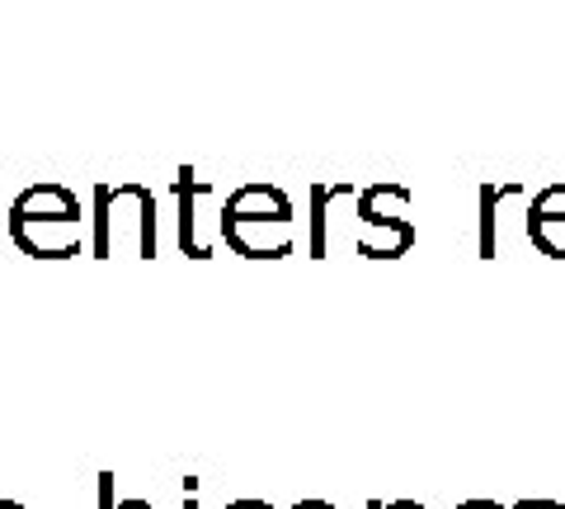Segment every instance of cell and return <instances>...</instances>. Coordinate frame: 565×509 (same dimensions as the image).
I'll use <instances>...</instances> for the list:
<instances>
[{"label": "cell", "instance_id": "obj_1", "mask_svg": "<svg viewBox=\"0 0 565 509\" xmlns=\"http://www.w3.org/2000/svg\"><path fill=\"white\" fill-rule=\"evenodd\" d=\"M217 241H226V251L241 259H282L292 255L297 232H292V199L278 184H236L222 199L217 218Z\"/></svg>", "mask_w": 565, "mask_h": 509}, {"label": "cell", "instance_id": "obj_2", "mask_svg": "<svg viewBox=\"0 0 565 509\" xmlns=\"http://www.w3.org/2000/svg\"><path fill=\"white\" fill-rule=\"evenodd\" d=\"M10 236L33 259H76L85 251V213L81 199L57 180L29 184L10 203Z\"/></svg>", "mask_w": 565, "mask_h": 509}, {"label": "cell", "instance_id": "obj_3", "mask_svg": "<svg viewBox=\"0 0 565 509\" xmlns=\"http://www.w3.org/2000/svg\"><path fill=\"white\" fill-rule=\"evenodd\" d=\"M132 245L137 259H156V194L147 184H95L90 255L114 259Z\"/></svg>", "mask_w": 565, "mask_h": 509}, {"label": "cell", "instance_id": "obj_4", "mask_svg": "<svg viewBox=\"0 0 565 509\" xmlns=\"http://www.w3.org/2000/svg\"><path fill=\"white\" fill-rule=\"evenodd\" d=\"M359 255L363 259H401L415 251V189L411 184H392L377 180L359 189Z\"/></svg>", "mask_w": 565, "mask_h": 509}, {"label": "cell", "instance_id": "obj_5", "mask_svg": "<svg viewBox=\"0 0 565 509\" xmlns=\"http://www.w3.org/2000/svg\"><path fill=\"white\" fill-rule=\"evenodd\" d=\"M217 199V184L199 180L189 166L174 170V203H180V251L189 259H212L217 251V236L203 232V203Z\"/></svg>", "mask_w": 565, "mask_h": 509}, {"label": "cell", "instance_id": "obj_6", "mask_svg": "<svg viewBox=\"0 0 565 509\" xmlns=\"http://www.w3.org/2000/svg\"><path fill=\"white\" fill-rule=\"evenodd\" d=\"M527 241L537 245V255L565 259V180L527 199Z\"/></svg>", "mask_w": 565, "mask_h": 509}, {"label": "cell", "instance_id": "obj_7", "mask_svg": "<svg viewBox=\"0 0 565 509\" xmlns=\"http://www.w3.org/2000/svg\"><path fill=\"white\" fill-rule=\"evenodd\" d=\"M527 184L519 180H490L481 184V222H476V255L481 259H494L500 255V208L509 199H523Z\"/></svg>", "mask_w": 565, "mask_h": 509}, {"label": "cell", "instance_id": "obj_8", "mask_svg": "<svg viewBox=\"0 0 565 509\" xmlns=\"http://www.w3.org/2000/svg\"><path fill=\"white\" fill-rule=\"evenodd\" d=\"M359 189L349 180H334V184H311L307 189V203H311V218H307V259H326L330 255V208L340 199H353Z\"/></svg>", "mask_w": 565, "mask_h": 509}, {"label": "cell", "instance_id": "obj_9", "mask_svg": "<svg viewBox=\"0 0 565 509\" xmlns=\"http://www.w3.org/2000/svg\"><path fill=\"white\" fill-rule=\"evenodd\" d=\"M99 509H156L151 500H114V471H99Z\"/></svg>", "mask_w": 565, "mask_h": 509}, {"label": "cell", "instance_id": "obj_10", "mask_svg": "<svg viewBox=\"0 0 565 509\" xmlns=\"http://www.w3.org/2000/svg\"><path fill=\"white\" fill-rule=\"evenodd\" d=\"M367 509H424L419 500H367Z\"/></svg>", "mask_w": 565, "mask_h": 509}, {"label": "cell", "instance_id": "obj_11", "mask_svg": "<svg viewBox=\"0 0 565 509\" xmlns=\"http://www.w3.org/2000/svg\"><path fill=\"white\" fill-rule=\"evenodd\" d=\"M184 509H199V477H184Z\"/></svg>", "mask_w": 565, "mask_h": 509}, {"label": "cell", "instance_id": "obj_12", "mask_svg": "<svg viewBox=\"0 0 565 509\" xmlns=\"http://www.w3.org/2000/svg\"><path fill=\"white\" fill-rule=\"evenodd\" d=\"M222 509H274L269 500H250V496H245V500H232V505H222Z\"/></svg>", "mask_w": 565, "mask_h": 509}, {"label": "cell", "instance_id": "obj_13", "mask_svg": "<svg viewBox=\"0 0 565 509\" xmlns=\"http://www.w3.org/2000/svg\"><path fill=\"white\" fill-rule=\"evenodd\" d=\"M514 509H565L561 500H519Z\"/></svg>", "mask_w": 565, "mask_h": 509}, {"label": "cell", "instance_id": "obj_14", "mask_svg": "<svg viewBox=\"0 0 565 509\" xmlns=\"http://www.w3.org/2000/svg\"><path fill=\"white\" fill-rule=\"evenodd\" d=\"M452 509H504L500 500H462V505H452Z\"/></svg>", "mask_w": 565, "mask_h": 509}, {"label": "cell", "instance_id": "obj_15", "mask_svg": "<svg viewBox=\"0 0 565 509\" xmlns=\"http://www.w3.org/2000/svg\"><path fill=\"white\" fill-rule=\"evenodd\" d=\"M288 509H334L330 500H297V505H288Z\"/></svg>", "mask_w": 565, "mask_h": 509}, {"label": "cell", "instance_id": "obj_16", "mask_svg": "<svg viewBox=\"0 0 565 509\" xmlns=\"http://www.w3.org/2000/svg\"><path fill=\"white\" fill-rule=\"evenodd\" d=\"M0 509H29V505H20V500H0Z\"/></svg>", "mask_w": 565, "mask_h": 509}]
</instances>
